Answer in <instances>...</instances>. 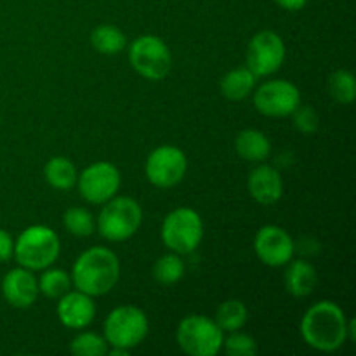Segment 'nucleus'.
I'll use <instances>...</instances> for the list:
<instances>
[{"label": "nucleus", "instance_id": "4468645a", "mask_svg": "<svg viewBox=\"0 0 356 356\" xmlns=\"http://www.w3.org/2000/svg\"><path fill=\"white\" fill-rule=\"evenodd\" d=\"M56 313H58L59 322L68 329H86L92 323L94 316H96V305H94L90 296L80 291H68L58 299Z\"/></svg>", "mask_w": 356, "mask_h": 356}, {"label": "nucleus", "instance_id": "f03ea898", "mask_svg": "<svg viewBox=\"0 0 356 356\" xmlns=\"http://www.w3.org/2000/svg\"><path fill=\"white\" fill-rule=\"evenodd\" d=\"M301 336L309 348L318 351H336L348 341V318L332 301H320L305 313Z\"/></svg>", "mask_w": 356, "mask_h": 356}, {"label": "nucleus", "instance_id": "7c9ffc66", "mask_svg": "<svg viewBox=\"0 0 356 356\" xmlns=\"http://www.w3.org/2000/svg\"><path fill=\"white\" fill-rule=\"evenodd\" d=\"M275 2H277L282 9H287V10H292V13H296V10L305 9L308 0H275Z\"/></svg>", "mask_w": 356, "mask_h": 356}, {"label": "nucleus", "instance_id": "f257e3e1", "mask_svg": "<svg viewBox=\"0 0 356 356\" xmlns=\"http://www.w3.org/2000/svg\"><path fill=\"white\" fill-rule=\"evenodd\" d=\"M120 278V261L106 247H92L76 257L72 270V284L76 291L97 298L113 291Z\"/></svg>", "mask_w": 356, "mask_h": 356}, {"label": "nucleus", "instance_id": "39448f33", "mask_svg": "<svg viewBox=\"0 0 356 356\" xmlns=\"http://www.w3.org/2000/svg\"><path fill=\"white\" fill-rule=\"evenodd\" d=\"M162 242L176 254H191L204 238V222L193 209L179 207L169 212L162 222Z\"/></svg>", "mask_w": 356, "mask_h": 356}, {"label": "nucleus", "instance_id": "ddd939ff", "mask_svg": "<svg viewBox=\"0 0 356 356\" xmlns=\"http://www.w3.org/2000/svg\"><path fill=\"white\" fill-rule=\"evenodd\" d=\"M254 250L261 263L268 266H285L294 257L296 245L292 236L280 226L268 225L257 232L254 238Z\"/></svg>", "mask_w": 356, "mask_h": 356}, {"label": "nucleus", "instance_id": "bb28decb", "mask_svg": "<svg viewBox=\"0 0 356 356\" xmlns=\"http://www.w3.org/2000/svg\"><path fill=\"white\" fill-rule=\"evenodd\" d=\"M70 351L76 356H103L108 353V343L97 334L82 332L72 341Z\"/></svg>", "mask_w": 356, "mask_h": 356}, {"label": "nucleus", "instance_id": "7ed1b4c3", "mask_svg": "<svg viewBox=\"0 0 356 356\" xmlns=\"http://www.w3.org/2000/svg\"><path fill=\"white\" fill-rule=\"evenodd\" d=\"M61 243L54 229L44 225H33L24 229L14 242V254L19 266L30 271L45 270L59 256Z\"/></svg>", "mask_w": 356, "mask_h": 356}, {"label": "nucleus", "instance_id": "20e7f679", "mask_svg": "<svg viewBox=\"0 0 356 356\" xmlns=\"http://www.w3.org/2000/svg\"><path fill=\"white\" fill-rule=\"evenodd\" d=\"M143 221V209L134 198H110L97 218V232L110 242H124L136 235Z\"/></svg>", "mask_w": 356, "mask_h": 356}, {"label": "nucleus", "instance_id": "c756f323", "mask_svg": "<svg viewBox=\"0 0 356 356\" xmlns=\"http://www.w3.org/2000/svg\"><path fill=\"white\" fill-rule=\"evenodd\" d=\"M14 254V240L6 229L0 228V263L9 261Z\"/></svg>", "mask_w": 356, "mask_h": 356}, {"label": "nucleus", "instance_id": "a878e982", "mask_svg": "<svg viewBox=\"0 0 356 356\" xmlns=\"http://www.w3.org/2000/svg\"><path fill=\"white\" fill-rule=\"evenodd\" d=\"M63 225L73 236H90L96 228L92 214L82 207L68 209L63 216Z\"/></svg>", "mask_w": 356, "mask_h": 356}, {"label": "nucleus", "instance_id": "f8f14e48", "mask_svg": "<svg viewBox=\"0 0 356 356\" xmlns=\"http://www.w3.org/2000/svg\"><path fill=\"white\" fill-rule=\"evenodd\" d=\"M301 104V92L289 80H270L254 92V106L266 117H287Z\"/></svg>", "mask_w": 356, "mask_h": 356}, {"label": "nucleus", "instance_id": "4be33fe9", "mask_svg": "<svg viewBox=\"0 0 356 356\" xmlns=\"http://www.w3.org/2000/svg\"><path fill=\"white\" fill-rule=\"evenodd\" d=\"M247 318H249L247 306L238 299H232V301H225L219 306L214 322L218 323L222 332H235L245 325Z\"/></svg>", "mask_w": 356, "mask_h": 356}, {"label": "nucleus", "instance_id": "5701e85b", "mask_svg": "<svg viewBox=\"0 0 356 356\" xmlns=\"http://www.w3.org/2000/svg\"><path fill=\"white\" fill-rule=\"evenodd\" d=\"M186 273V266H184L183 259L179 254H165V256L159 257L153 266V278L159 282L160 285H174L181 280Z\"/></svg>", "mask_w": 356, "mask_h": 356}, {"label": "nucleus", "instance_id": "cd10ccee", "mask_svg": "<svg viewBox=\"0 0 356 356\" xmlns=\"http://www.w3.org/2000/svg\"><path fill=\"white\" fill-rule=\"evenodd\" d=\"M222 348L228 356H254L257 351V344L249 334H242L238 330L232 332V336L222 339Z\"/></svg>", "mask_w": 356, "mask_h": 356}, {"label": "nucleus", "instance_id": "dca6fc26", "mask_svg": "<svg viewBox=\"0 0 356 356\" xmlns=\"http://www.w3.org/2000/svg\"><path fill=\"white\" fill-rule=\"evenodd\" d=\"M247 188L250 197L261 205L277 204L284 195V181L280 172L271 165H257L249 174Z\"/></svg>", "mask_w": 356, "mask_h": 356}, {"label": "nucleus", "instance_id": "412c9836", "mask_svg": "<svg viewBox=\"0 0 356 356\" xmlns=\"http://www.w3.org/2000/svg\"><path fill=\"white\" fill-rule=\"evenodd\" d=\"M90 44L101 54L113 56L124 51L127 38H125V33L120 28L113 26V24H99L90 33Z\"/></svg>", "mask_w": 356, "mask_h": 356}, {"label": "nucleus", "instance_id": "6e6552de", "mask_svg": "<svg viewBox=\"0 0 356 356\" xmlns=\"http://www.w3.org/2000/svg\"><path fill=\"white\" fill-rule=\"evenodd\" d=\"M129 63L143 79L162 80L172 68V54L162 38L141 35L129 47Z\"/></svg>", "mask_w": 356, "mask_h": 356}, {"label": "nucleus", "instance_id": "2f4dec72", "mask_svg": "<svg viewBox=\"0 0 356 356\" xmlns=\"http://www.w3.org/2000/svg\"><path fill=\"white\" fill-rule=\"evenodd\" d=\"M111 355H115V356H125V355H129V350H124V348H113V350L110 351Z\"/></svg>", "mask_w": 356, "mask_h": 356}, {"label": "nucleus", "instance_id": "2eb2a0df", "mask_svg": "<svg viewBox=\"0 0 356 356\" xmlns=\"http://www.w3.org/2000/svg\"><path fill=\"white\" fill-rule=\"evenodd\" d=\"M38 282L26 268H14L3 277L2 294L14 308H30L38 298Z\"/></svg>", "mask_w": 356, "mask_h": 356}, {"label": "nucleus", "instance_id": "9d476101", "mask_svg": "<svg viewBox=\"0 0 356 356\" xmlns=\"http://www.w3.org/2000/svg\"><path fill=\"white\" fill-rule=\"evenodd\" d=\"M285 61V44L278 33L271 30L254 35L247 47V68L256 76L273 75Z\"/></svg>", "mask_w": 356, "mask_h": 356}, {"label": "nucleus", "instance_id": "9b49d317", "mask_svg": "<svg viewBox=\"0 0 356 356\" xmlns=\"http://www.w3.org/2000/svg\"><path fill=\"white\" fill-rule=\"evenodd\" d=\"M76 183L83 200L90 204H106L120 188V170L110 162H96L80 172Z\"/></svg>", "mask_w": 356, "mask_h": 356}, {"label": "nucleus", "instance_id": "0eeeda50", "mask_svg": "<svg viewBox=\"0 0 356 356\" xmlns=\"http://www.w3.org/2000/svg\"><path fill=\"white\" fill-rule=\"evenodd\" d=\"M176 339L186 355L214 356L221 351L225 336L214 320L202 315H190L181 320Z\"/></svg>", "mask_w": 356, "mask_h": 356}, {"label": "nucleus", "instance_id": "6ab92c4d", "mask_svg": "<svg viewBox=\"0 0 356 356\" xmlns=\"http://www.w3.org/2000/svg\"><path fill=\"white\" fill-rule=\"evenodd\" d=\"M257 76L249 68H235L221 79V92L229 101H242L256 87Z\"/></svg>", "mask_w": 356, "mask_h": 356}, {"label": "nucleus", "instance_id": "aec40b11", "mask_svg": "<svg viewBox=\"0 0 356 356\" xmlns=\"http://www.w3.org/2000/svg\"><path fill=\"white\" fill-rule=\"evenodd\" d=\"M44 176L45 181L59 191L72 190L79 179V172H76L73 162L65 156H54L49 160L44 167Z\"/></svg>", "mask_w": 356, "mask_h": 356}, {"label": "nucleus", "instance_id": "a211bd4d", "mask_svg": "<svg viewBox=\"0 0 356 356\" xmlns=\"http://www.w3.org/2000/svg\"><path fill=\"white\" fill-rule=\"evenodd\" d=\"M235 149L240 159L247 162H263L270 156L271 143L264 132L257 129H245L236 136Z\"/></svg>", "mask_w": 356, "mask_h": 356}, {"label": "nucleus", "instance_id": "1a4fd4ad", "mask_svg": "<svg viewBox=\"0 0 356 356\" xmlns=\"http://www.w3.org/2000/svg\"><path fill=\"white\" fill-rule=\"evenodd\" d=\"M188 170V160L183 149L163 145L153 149L146 160L145 172L149 183L156 188H172L183 181Z\"/></svg>", "mask_w": 356, "mask_h": 356}, {"label": "nucleus", "instance_id": "c85d7f7f", "mask_svg": "<svg viewBox=\"0 0 356 356\" xmlns=\"http://www.w3.org/2000/svg\"><path fill=\"white\" fill-rule=\"evenodd\" d=\"M292 117H294L296 129H298L299 132H302V134L309 136L315 134V132L318 131L320 120L318 115H316V111L313 110V108L301 106V104H299V106L292 111Z\"/></svg>", "mask_w": 356, "mask_h": 356}, {"label": "nucleus", "instance_id": "423d86ee", "mask_svg": "<svg viewBox=\"0 0 356 356\" xmlns=\"http://www.w3.org/2000/svg\"><path fill=\"white\" fill-rule=\"evenodd\" d=\"M149 323L145 312L136 306H118L104 320V339L111 348L132 350L148 336Z\"/></svg>", "mask_w": 356, "mask_h": 356}, {"label": "nucleus", "instance_id": "b1692460", "mask_svg": "<svg viewBox=\"0 0 356 356\" xmlns=\"http://www.w3.org/2000/svg\"><path fill=\"white\" fill-rule=\"evenodd\" d=\"M72 277L66 271L58 268H45L44 273L38 278V291L51 299H59L63 294L70 291Z\"/></svg>", "mask_w": 356, "mask_h": 356}, {"label": "nucleus", "instance_id": "f3484780", "mask_svg": "<svg viewBox=\"0 0 356 356\" xmlns=\"http://www.w3.org/2000/svg\"><path fill=\"white\" fill-rule=\"evenodd\" d=\"M285 266H287L284 277L285 289L294 298H306L315 291L318 277H316V270L312 263L305 259H291Z\"/></svg>", "mask_w": 356, "mask_h": 356}, {"label": "nucleus", "instance_id": "393cba45", "mask_svg": "<svg viewBox=\"0 0 356 356\" xmlns=\"http://www.w3.org/2000/svg\"><path fill=\"white\" fill-rule=\"evenodd\" d=\"M329 92L339 104H351L356 97L355 75L348 70H337L329 79Z\"/></svg>", "mask_w": 356, "mask_h": 356}]
</instances>
